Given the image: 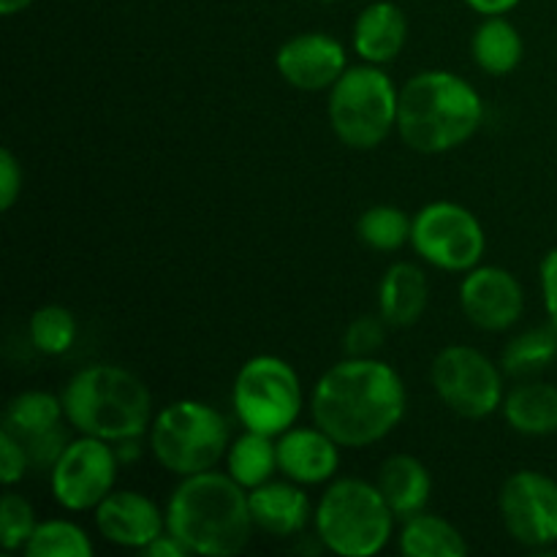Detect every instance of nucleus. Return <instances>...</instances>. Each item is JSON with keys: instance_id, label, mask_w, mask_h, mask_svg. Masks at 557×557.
<instances>
[{"instance_id": "obj_1", "label": "nucleus", "mask_w": 557, "mask_h": 557, "mask_svg": "<svg viewBox=\"0 0 557 557\" xmlns=\"http://www.w3.org/2000/svg\"><path fill=\"white\" fill-rule=\"evenodd\" d=\"M408 392L400 373L375 357H346L313 386L310 417L343 449H364L395 433L406 419Z\"/></svg>"}, {"instance_id": "obj_2", "label": "nucleus", "mask_w": 557, "mask_h": 557, "mask_svg": "<svg viewBox=\"0 0 557 557\" xmlns=\"http://www.w3.org/2000/svg\"><path fill=\"white\" fill-rule=\"evenodd\" d=\"M166 531L177 536L190 555L243 553L256 531L248 490L218 471L180 479L169 495Z\"/></svg>"}, {"instance_id": "obj_3", "label": "nucleus", "mask_w": 557, "mask_h": 557, "mask_svg": "<svg viewBox=\"0 0 557 557\" xmlns=\"http://www.w3.org/2000/svg\"><path fill=\"white\" fill-rule=\"evenodd\" d=\"M482 120L479 90L451 71H419L400 87L397 134L422 156L457 150L476 136Z\"/></svg>"}, {"instance_id": "obj_4", "label": "nucleus", "mask_w": 557, "mask_h": 557, "mask_svg": "<svg viewBox=\"0 0 557 557\" xmlns=\"http://www.w3.org/2000/svg\"><path fill=\"white\" fill-rule=\"evenodd\" d=\"M65 422L79 435L117 444L141 438L152 424V392L120 364H90L71 375L60 392Z\"/></svg>"}, {"instance_id": "obj_5", "label": "nucleus", "mask_w": 557, "mask_h": 557, "mask_svg": "<svg viewBox=\"0 0 557 557\" xmlns=\"http://www.w3.org/2000/svg\"><path fill=\"white\" fill-rule=\"evenodd\" d=\"M395 511L379 484L364 479H337L315 506V536L341 557H373L384 553L395 531Z\"/></svg>"}, {"instance_id": "obj_6", "label": "nucleus", "mask_w": 557, "mask_h": 557, "mask_svg": "<svg viewBox=\"0 0 557 557\" xmlns=\"http://www.w3.org/2000/svg\"><path fill=\"white\" fill-rule=\"evenodd\" d=\"M147 438L158 466L185 479L215 471L218 462L226 460L232 430L226 417L210 403L177 400L156 413Z\"/></svg>"}, {"instance_id": "obj_7", "label": "nucleus", "mask_w": 557, "mask_h": 557, "mask_svg": "<svg viewBox=\"0 0 557 557\" xmlns=\"http://www.w3.org/2000/svg\"><path fill=\"white\" fill-rule=\"evenodd\" d=\"M400 90L381 65H348L330 87L326 114L337 139L351 150H375L397 128Z\"/></svg>"}, {"instance_id": "obj_8", "label": "nucleus", "mask_w": 557, "mask_h": 557, "mask_svg": "<svg viewBox=\"0 0 557 557\" xmlns=\"http://www.w3.org/2000/svg\"><path fill=\"white\" fill-rule=\"evenodd\" d=\"M232 406L245 430L277 438L302 413L305 395L297 370L275 354L250 357L234 379Z\"/></svg>"}, {"instance_id": "obj_9", "label": "nucleus", "mask_w": 557, "mask_h": 557, "mask_svg": "<svg viewBox=\"0 0 557 557\" xmlns=\"http://www.w3.org/2000/svg\"><path fill=\"white\" fill-rule=\"evenodd\" d=\"M411 245L435 270L468 272L482 264L487 234L468 207L444 199L430 201L413 215Z\"/></svg>"}, {"instance_id": "obj_10", "label": "nucleus", "mask_w": 557, "mask_h": 557, "mask_svg": "<svg viewBox=\"0 0 557 557\" xmlns=\"http://www.w3.org/2000/svg\"><path fill=\"white\" fill-rule=\"evenodd\" d=\"M435 395L462 419H487L504 406L500 368L473 346H449L430 368Z\"/></svg>"}, {"instance_id": "obj_11", "label": "nucleus", "mask_w": 557, "mask_h": 557, "mask_svg": "<svg viewBox=\"0 0 557 557\" xmlns=\"http://www.w3.org/2000/svg\"><path fill=\"white\" fill-rule=\"evenodd\" d=\"M120 460L114 444L92 435L71 438L60 460L49 471V490L60 509L96 511L117 482Z\"/></svg>"}, {"instance_id": "obj_12", "label": "nucleus", "mask_w": 557, "mask_h": 557, "mask_svg": "<svg viewBox=\"0 0 557 557\" xmlns=\"http://www.w3.org/2000/svg\"><path fill=\"white\" fill-rule=\"evenodd\" d=\"M498 511L506 533L528 549L557 544V482L542 471H517L498 493Z\"/></svg>"}, {"instance_id": "obj_13", "label": "nucleus", "mask_w": 557, "mask_h": 557, "mask_svg": "<svg viewBox=\"0 0 557 557\" xmlns=\"http://www.w3.org/2000/svg\"><path fill=\"white\" fill-rule=\"evenodd\" d=\"M460 308L468 324L482 332H506L522 319L525 292L504 267L479 264L460 283Z\"/></svg>"}, {"instance_id": "obj_14", "label": "nucleus", "mask_w": 557, "mask_h": 557, "mask_svg": "<svg viewBox=\"0 0 557 557\" xmlns=\"http://www.w3.org/2000/svg\"><path fill=\"white\" fill-rule=\"evenodd\" d=\"M275 69L283 82L305 92L330 90L348 69V54L343 41L330 33H297L281 44L275 54Z\"/></svg>"}, {"instance_id": "obj_15", "label": "nucleus", "mask_w": 557, "mask_h": 557, "mask_svg": "<svg viewBox=\"0 0 557 557\" xmlns=\"http://www.w3.org/2000/svg\"><path fill=\"white\" fill-rule=\"evenodd\" d=\"M96 528L109 544L123 549H145L166 533V509L139 490H112L96 506Z\"/></svg>"}, {"instance_id": "obj_16", "label": "nucleus", "mask_w": 557, "mask_h": 557, "mask_svg": "<svg viewBox=\"0 0 557 557\" xmlns=\"http://www.w3.org/2000/svg\"><path fill=\"white\" fill-rule=\"evenodd\" d=\"M341 449L343 446L319 424L313 428L294 424L286 433L277 435V468L292 482L315 487L335 479L341 468Z\"/></svg>"}, {"instance_id": "obj_17", "label": "nucleus", "mask_w": 557, "mask_h": 557, "mask_svg": "<svg viewBox=\"0 0 557 557\" xmlns=\"http://www.w3.org/2000/svg\"><path fill=\"white\" fill-rule=\"evenodd\" d=\"M250 515H253L256 531H264L267 536L292 539L308 528L315 511L310 509V498L302 484L292 482H267L261 487L248 490Z\"/></svg>"}, {"instance_id": "obj_18", "label": "nucleus", "mask_w": 557, "mask_h": 557, "mask_svg": "<svg viewBox=\"0 0 557 557\" xmlns=\"http://www.w3.org/2000/svg\"><path fill=\"white\" fill-rule=\"evenodd\" d=\"M408 41V16L392 0H373L354 22L351 47L362 63L386 65L397 60Z\"/></svg>"}, {"instance_id": "obj_19", "label": "nucleus", "mask_w": 557, "mask_h": 557, "mask_svg": "<svg viewBox=\"0 0 557 557\" xmlns=\"http://www.w3.org/2000/svg\"><path fill=\"white\" fill-rule=\"evenodd\" d=\"M430 281L422 267L397 261L379 286V313L389 326H413L428 310Z\"/></svg>"}, {"instance_id": "obj_20", "label": "nucleus", "mask_w": 557, "mask_h": 557, "mask_svg": "<svg viewBox=\"0 0 557 557\" xmlns=\"http://www.w3.org/2000/svg\"><path fill=\"white\" fill-rule=\"evenodd\" d=\"M375 484L397 520H408L428 509L430 495H433V476H430L428 466L413 455L386 457L381 462Z\"/></svg>"}, {"instance_id": "obj_21", "label": "nucleus", "mask_w": 557, "mask_h": 557, "mask_svg": "<svg viewBox=\"0 0 557 557\" xmlns=\"http://www.w3.org/2000/svg\"><path fill=\"white\" fill-rule=\"evenodd\" d=\"M504 419L515 433L544 438L557 433V386L525 381L504 397Z\"/></svg>"}, {"instance_id": "obj_22", "label": "nucleus", "mask_w": 557, "mask_h": 557, "mask_svg": "<svg viewBox=\"0 0 557 557\" xmlns=\"http://www.w3.org/2000/svg\"><path fill=\"white\" fill-rule=\"evenodd\" d=\"M525 44L520 30L504 14L484 16L482 25L471 36V58L484 74L506 76L522 63Z\"/></svg>"}, {"instance_id": "obj_23", "label": "nucleus", "mask_w": 557, "mask_h": 557, "mask_svg": "<svg viewBox=\"0 0 557 557\" xmlns=\"http://www.w3.org/2000/svg\"><path fill=\"white\" fill-rule=\"evenodd\" d=\"M397 547L406 557H466L471 549L466 536L449 520L430 511H419L403 520Z\"/></svg>"}, {"instance_id": "obj_24", "label": "nucleus", "mask_w": 557, "mask_h": 557, "mask_svg": "<svg viewBox=\"0 0 557 557\" xmlns=\"http://www.w3.org/2000/svg\"><path fill=\"white\" fill-rule=\"evenodd\" d=\"M277 468V438L264 433L245 430L239 438L228 444L226 473L245 490H256L270 482Z\"/></svg>"}, {"instance_id": "obj_25", "label": "nucleus", "mask_w": 557, "mask_h": 557, "mask_svg": "<svg viewBox=\"0 0 557 557\" xmlns=\"http://www.w3.org/2000/svg\"><path fill=\"white\" fill-rule=\"evenodd\" d=\"M557 362V326H533L511 337L500 357V368L515 379H531Z\"/></svg>"}, {"instance_id": "obj_26", "label": "nucleus", "mask_w": 557, "mask_h": 557, "mask_svg": "<svg viewBox=\"0 0 557 557\" xmlns=\"http://www.w3.org/2000/svg\"><path fill=\"white\" fill-rule=\"evenodd\" d=\"M63 397L52 395V392L30 389L16 395L14 400L5 406L3 428L14 433L16 438H30V435L52 430L63 424Z\"/></svg>"}, {"instance_id": "obj_27", "label": "nucleus", "mask_w": 557, "mask_h": 557, "mask_svg": "<svg viewBox=\"0 0 557 557\" xmlns=\"http://www.w3.org/2000/svg\"><path fill=\"white\" fill-rule=\"evenodd\" d=\"M411 221L413 218H408L400 207L375 205L359 215L357 237L364 248L392 253L411 243Z\"/></svg>"}, {"instance_id": "obj_28", "label": "nucleus", "mask_w": 557, "mask_h": 557, "mask_svg": "<svg viewBox=\"0 0 557 557\" xmlns=\"http://www.w3.org/2000/svg\"><path fill=\"white\" fill-rule=\"evenodd\" d=\"M27 557H90L92 542L76 522L44 520L22 549Z\"/></svg>"}, {"instance_id": "obj_29", "label": "nucleus", "mask_w": 557, "mask_h": 557, "mask_svg": "<svg viewBox=\"0 0 557 557\" xmlns=\"http://www.w3.org/2000/svg\"><path fill=\"white\" fill-rule=\"evenodd\" d=\"M27 335L36 351L47 357H60L69 351L76 341V319L63 305H44L30 315Z\"/></svg>"}, {"instance_id": "obj_30", "label": "nucleus", "mask_w": 557, "mask_h": 557, "mask_svg": "<svg viewBox=\"0 0 557 557\" xmlns=\"http://www.w3.org/2000/svg\"><path fill=\"white\" fill-rule=\"evenodd\" d=\"M36 525V511H33L30 500L9 490L0 500V544H3L5 553L25 549Z\"/></svg>"}, {"instance_id": "obj_31", "label": "nucleus", "mask_w": 557, "mask_h": 557, "mask_svg": "<svg viewBox=\"0 0 557 557\" xmlns=\"http://www.w3.org/2000/svg\"><path fill=\"white\" fill-rule=\"evenodd\" d=\"M386 321L379 315H357L343 332V351L346 357H375L386 341Z\"/></svg>"}, {"instance_id": "obj_32", "label": "nucleus", "mask_w": 557, "mask_h": 557, "mask_svg": "<svg viewBox=\"0 0 557 557\" xmlns=\"http://www.w3.org/2000/svg\"><path fill=\"white\" fill-rule=\"evenodd\" d=\"M25 444L27 460H30V471H52L54 462L60 460V455L65 451V446L71 444V435L65 430V424H58L52 430H44V433L30 435V438H20Z\"/></svg>"}, {"instance_id": "obj_33", "label": "nucleus", "mask_w": 557, "mask_h": 557, "mask_svg": "<svg viewBox=\"0 0 557 557\" xmlns=\"http://www.w3.org/2000/svg\"><path fill=\"white\" fill-rule=\"evenodd\" d=\"M27 471H30V460H27L25 444L3 428L0 430V479L5 487H14L25 479Z\"/></svg>"}, {"instance_id": "obj_34", "label": "nucleus", "mask_w": 557, "mask_h": 557, "mask_svg": "<svg viewBox=\"0 0 557 557\" xmlns=\"http://www.w3.org/2000/svg\"><path fill=\"white\" fill-rule=\"evenodd\" d=\"M22 194V166L9 147L0 150V210H11Z\"/></svg>"}, {"instance_id": "obj_35", "label": "nucleus", "mask_w": 557, "mask_h": 557, "mask_svg": "<svg viewBox=\"0 0 557 557\" xmlns=\"http://www.w3.org/2000/svg\"><path fill=\"white\" fill-rule=\"evenodd\" d=\"M539 281H542V299L549 324L557 326V248L544 253L542 267H539Z\"/></svg>"}, {"instance_id": "obj_36", "label": "nucleus", "mask_w": 557, "mask_h": 557, "mask_svg": "<svg viewBox=\"0 0 557 557\" xmlns=\"http://www.w3.org/2000/svg\"><path fill=\"white\" fill-rule=\"evenodd\" d=\"M141 555L145 557H188L190 553L185 549V544L180 542L177 536H172V533H161V536L156 539L152 544H147L145 549H141Z\"/></svg>"}, {"instance_id": "obj_37", "label": "nucleus", "mask_w": 557, "mask_h": 557, "mask_svg": "<svg viewBox=\"0 0 557 557\" xmlns=\"http://www.w3.org/2000/svg\"><path fill=\"white\" fill-rule=\"evenodd\" d=\"M468 9H473L482 16H498L509 14L515 5H520V0H466Z\"/></svg>"}, {"instance_id": "obj_38", "label": "nucleus", "mask_w": 557, "mask_h": 557, "mask_svg": "<svg viewBox=\"0 0 557 557\" xmlns=\"http://www.w3.org/2000/svg\"><path fill=\"white\" fill-rule=\"evenodd\" d=\"M139 441L141 438H125V441H117V444H114V451H117L120 466H125V462L139 460V455H141V444H139Z\"/></svg>"}, {"instance_id": "obj_39", "label": "nucleus", "mask_w": 557, "mask_h": 557, "mask_svg": "<svg viewBox=\"0 0 557 557\" xmlns=\"http://www.w3.org/2000/svg\"><path fill=\"white\" fill-rule=\"evenodd\" d=\"M33 3H36V0H0V14L14 16V14H20V11L30 9Z\"/></svg>"}, {"instance_id": "obj_40", "label": "nucleus", "mask_w": 557, "mask_h": 557, "mask_svg": "<svg viewBox=\"0 0 557 557\" xmlns=\"http://www.w3.org/2000/svg\"><path fill=\"white\" fill-rule=\"evenodd\" d=\"M319 3H332V0H319Z\"/></svg>"}]
</instances>
